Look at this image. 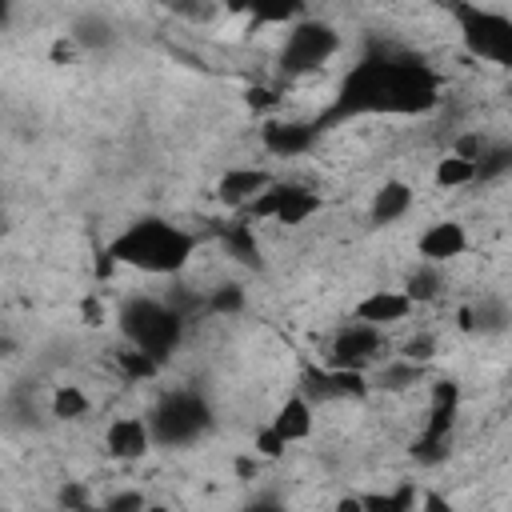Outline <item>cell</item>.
<instances>
[{"instance_id": "obj_1", "label": "cell", "mask_w": 512, "mask_h": 512, "mask_svg": "<svg viewBox=\"0 0 512 512\" xmlns=\"http://www.w3.org/2000/svg\"><path fill=\"white\" fill-rule=\"evenodd\" d=\"M440 104V76L412 60V56H388L372 52L340 80L328 120L348 116H424Z\"/></svg>"}, {"instance_id": "obj_2", "label": "cell", "mask_w": 512, "mask_h": 512, "mask_svg": "<svg viewBox=\"0 0 512 512\" xmlns=\"http://www.w3.org/2000/svg\"><path fill=\"white\" fill-rule=\"evenodd\" d=\"M104 256L112 264H124L148 276H176L196 256V236L164 216H140L112 236Z\"/></svg>"}, {"instance_id": "obj_3", "label": "cell", "mask_w": 512, "mask_h": 512, "mask_svg": "<svg viewBox=\"0 0 512 512\" xmlns=\"http://www.w3.org/2000/svg\"><path fill=\"white\" fill-rule=\"evenodd\" d=\"M120 332L132 348L148 352L156 364L172 360V352L180 348L184 336V316L168 304V300H152V296H132L120 308Z\"/></svg>"}, {"instance_id": "obj_4", "label": "cell", "mask_w": 512, "mask_h": 512, "mask_svg": "<svg viewBox=\"0 0 512 512\" xmlns=\"http://www.w3.org/2000/svg\"><path fill=\"white\" fill-rule=\"evenodd\" d=\"M208 428H212V404L196 388L164 392L156 400V408L148 412V432H152V444H160V448L196 444Z\"/></svg>"}, {"instance_id": "obj_5", "label": "cell", "mask_w": 512, "mask_h": 512, "mask_svg": "<svg viewBox=\"0 0 512 512\" xmlns=\"http://www.w3.org/2000/svg\"><path fill=\"white\" fill-rule=\"evenodd\" d=\"M464 48L484 64H512V20L476 0H444Z\"/></svg>"}, {"instance_id": "obj_6", "label": "cell", "mask_w": 512, "mask_h": 512, "mask_svg": "<svg viewBox=\"0 0 512 512\" xmlns=\"http://www.w3.org/2000/svg\"><path fill=\"white\" fill-rule=\"evenodd\" d=\"M336 52H340V32L328 20L300 16V20L288 24V36H284V48H280V72L288 80L320 72Z\"/></svg>"}, {"instance_id": "obj_7", "label": "cell", "mask_w": 512, "mask_h": 512, "mask_svg": "<svg viewBox=\"0 0 512 512\" xmlns=\"http://www.w3.org/2000/svg\"><path fill=\"white\" fill-rule=\"evenodd\" d=\"M456 412H460V384L456 380H436L432 384V400H428V420H424L420 436L412 440V460L416 464H440V460H448Z\"/></svg>"}, {"instance_id": "obj_8", "label": "cell", "mask_w": 512, "mask_h": 512, "mask_svg": "<svg viewBox=\"0 0 512 512\" xmlns=\"http://www.w3.org/2000/svg\"><path fill=\"white\" fill-rule=\"evenodd\" d=\"M320 192L304 188V184H284V180H272L268 188H260L244 208H248V220H276V224H304L320 212Z\"/></svg>"}, {"instance_id": "obj_9", "label": "cell", "mask_w": 512, "mask_h": 512, "mask_svg": "<svg viewBox=\"0 0 512 512\" xmlns=\"http://www.w3.org/2000/svg\"><path fill=\"white\" fill-rule=\"evenodd\" d=\"M380 356H384V328L364 324V320H348L332 336V348H328L332 368H356V372H368Z\"/></svg>"}, {"instance_id": "obj_10", "label": "cell", "mask_w": 512, "mask_h": 512, "mask_svg": "<svg viewBox=\"0 0 512 512\" xmlns=\"http://www.w3.org/2000/svg\"><path fill=\"white\" fill-rule=\"evenodd\" d=\"M300 396H308L312 404H332V400H364L368 396V372L356 368H316L308 364L300 372Z\"/></svg>"}, {"instance_id": "obj_11", "label": "cell", "mask_w": 512, "mask_h": 512, "mask_svg": "<svg viewBox=\"0 0 512 512\" xmlns=\"http://www.w3.org/2000/svg\"><path fill=\"white\" fill-rule=\"evenodd\" d=\"M104 452L112 460H144L152 452V432H148V420L144 416H116L108 428H104Z\"/></svg>"}, {"instance_id": "obj_12", "label": "cell", "mask_w": 512, "mask_h": 512, "mask_svg": "<svg viewBox=\"0 0 512 512\" xmlns=\"http://www.w3.org/2000/svg\"><path fill=\"white\" fill-rule=\"evenodd\" d=\"M316 136H320V124H308V120H264V128H260L264 152L288 156V160L312 152Z\"/></svg>"}, {"instance_id": "obj_13", "label": "cell", "mask_w": 512, "mask_h": 512, "mask_svg": "<svg viewBox=\"0 0 512 512\" xmlns=\"http://www.w3.org/2000/svg\"><path fill=\"white\" fill-rule=\"evenodd\" d=\"M416 252H420V260H428V264H448V260H456V256L468 252V232H464L460 220H436V224H428V228L420 232Z\"/></svg>"}, {"instance_id": "obj_14", "label": "cell", "mask_w": 512, "mask_h": 512, "mask_svg": "<svg viewBox=\"0 0 512 512\" xmlns=\"http://www.w3.org/2000/svg\"><path fill=\"white\" fill-rule=\"evenodd\" d=\"M412 308H416V304H412L400 288H376V292H368V296L352 308V320H364V324H376V328H392V324L408 320Z\"/></svg>"}, {"instance_id": "obj_15", "label": "cell", "mask_w": 512, "mask_h": 512, "mask_svg": "<svg viewBox=\"0 0 512 512\" xmlns=\"http://www.w3.org/2000/svg\"><path fill=\"white\" fill-rule=\"evenodd\" d=\"M508 320H512V308L500 292H484L476 304L460 308V328L464 332H480V336H500L508 332Z\"/></svg>"}, {"instance_id": "obj_16", "label": "cell", "mask_w": 512, "mask_h": 512, "mask_svg": "<svg viewBox=\"0 0 512 512\" xmlns=\"http://www.w3.org/2000/svg\"><path fill=\"white\" fill-rule=\"evenodd\" d=\"M272 184V172H264V168H256V164H248V168H228L220 180H216V200L224 204V208H244L260 188H268Z\"/></svg>"}, {"instance_id": "obj_17", "label": "cell", "mask_w": 512, "mask_h": 512, "mask_svg": "<svg viewBox=\"0 0 512 512\" xmlns=\"http://www.w3.org/2000/svg\"><path fill=\"white\" fill-rule=\"evenodd\" d=\"M268 424L284 436V444H300V440H308L312 428H316V404L296 392V396H288V400L276 408V416H272Z\"/></svg>"}, {"instance_id": "obj_18", "label": "cell", "mask_w": 512, "mask_h": 512, "mask_svg": "<svg viewBox=\"0 0 512 512\" xmlns=\"http://www.w3.org/2000/svg\"><path fill=\"white\" fill-rule=\"evenodd\" d=\"M412 200H416L412 184H404V180H384V184L372 192V204H368V220H372L376 228H384V224H396V220H404V216H408Z\"/></svg>"}, {"instance_id": "obj_19", "label": "cell", "mask_w": 512, "mask_h": 512, "mask_svg": "<svg viewBox=\"0 0 512 512\" xmlns=\"http://www.w3.org/2000/svg\"><path fill=\"white\" fill-rule=\"evenodd\" d=\"M232 12H248L252 24H292L304 16V0H224Z\"/></svg>"}, {"instance_id": "obj_20", "label": "cell", "mask_w": 512, "mask_h": 512, "mask_svg": "<svg viewBox=\"0 0 512 512\" xmlns=\"http://www.w3.org/2000/svg\"><path fill=\"white\" fill-rule=\"evenodd\" d=\"M68 36H72V44H76L80 52H104V48L116 44V28H112V20H108V16H96V12L76 16L72 28H68Z\"/></svg>"}, {"instance_id": "obj_21", "label": "cell", "mask_w": 512, "mask_h": 512, "mask_svg": "<svg viewBox=\"0 0 512 512\" xmlns=\"http://www.w3.org/2000/svg\"><path fill=\"white\" fill-rule=\"evenodd\" d=\"M220 244L232 260L248 264V268H260V244H256V232H252V220H232L224 224L220 232Z\"/></svg>"}, {"instance_id": "obj_22", "label": "cell", "mask_w": 512, "mask_h": 512, "mask_svg": "<svg viewBox=\"0 0 512 512\" xmlns=\"http://www.w3.org/2000/svg\"><path fill=\"white\" fill-rule=\"evenodd\" d=\"M444 264H428V260H420L408 276H404V296L412 300V304H428V300H436L440 292H444V272H440Z\"/></svg>"}, {"instance_id": "obj_23", "label": "cell", "mask_w": 512, "mask_h": 512, "mask_svg": "<svg viewBox=\"0 0 512 512\" xmlns=\"http://www.w3.org/2000/svg\"><path fill=\"white\" fill-rule=\"evenodd\" d=\"M424 368H428V364L392 356V360H384V364L376 368V388H384V392H408V388H416V384L424 380Z\"/></svg>"}, {"instance_id": "obj_24", "label": "cell", "mask_w": 512, "mask_h": 512, "mask_svg": "<svg viewBox=\"0 0 512 512\" xmlns=\"http://www.w3.org/2000/svg\"><path fill=\"white\" fill-rule=\"evenodd\" d=\"M432 184L436 188H468V184H476V160H464V156H456V152H448L444 160H436V172H432Z\"/></svg>"}, {"instance_id": "obj_25", "label": "cell", "mask_w": 512, "mask_h": 512, "mask_svg": "<svg viewBox=\"0 0 512 512\" xmlns=\"http://www.w3.org/2000/svg\"><path fill=\"white\" fill-rule=\"evenodd\" d=\"M88 408H92V400H88V392L76 388V384H60V388L52 392V400H48V416H56V420H84Z\"/></svg>"}, {"instance_id": "obj_26", "label": "cell", "mask_w": 512, "mask_h": 512, "mask_svg": "<svg viewBox=\"0 0 512 512\" xmlns=\"http://www.w3.org/2000/svg\"><path fill=\"white\" fill-rule=\"evenodd\" d=\"M508 172H512V148L508 144H484V152L476 156V184H492Z\"/></svg>"}, {"instance_id": "obj_27", "label": "cell", "mask_w": 512, "mask_h": 512, "mask_svg": "<svg viewBox=\"0 0 512 512\" xmlns=\"http://www.w3.org/2000/svg\"><path fill=\"white\" fill-rule=\"evenodd\" d=\"M244 304H248V296L240 284H220L204 296V312H212V316H236V312H244Z\"/></svg>"}, {"instance_id": "obj_28", "label": "cell", "mask_w": 512, "mask_h": 512, "mask_svg": "<svg viewBox=\"0 0 512 512\" xmlns=\"http://www.w3.org/2000/svg\"><path fill=\"white\" fill-rule=\"evenodd\" d=\"M116 368H120L128 380H152V376L160 372V364H156L148 352H140V348H124V352H116Z\"/></svg>"}, {"instance_id": "obj_29", "label": "cell", "mask_w": 512, "mask_h": 512, "mask_svg": "<svg viewBox=\"0 0 512 512\" xmlns=\"http://www.w3.org/2000/svg\"><path fill=\"white\" fill-rule=\"evenodd\" d=\"M284 452H288V444H284V436H280L272 424L256 428V436H252V456H256V460H280Z\"/></svg>"}, {"instance_id": "obj_30", "label": "cell", "mask_w": 512, "mask_h": 512, "mask_svg": "<svg viewBox=\"0 0 512 512\" xmlns=\"http://www.w3.org/2000/svg\"><path fill=\"white\" fill-rule=\"evenodd\" d=\"M396 356L416 360V364H428V360H436V340H432L428 332H416V336H408V340L400 344V352H396Z\"/></svg>"}, {"instance_id": "obj_31", "label": "cell", "mask_w": 512, "mask_h": 512, "mask_svg": "<svg viewBox=\"0 0 512 512\" xmlns=\"http://www.w3.org/2000/svg\"><path fill=\"white\" fill-rule=\"evenodd\" d=\"M56 504H60V508H92V496H88L84 484L72 480V484H64V488L56 492Z\"/></svg>"}, {"instance_id": "obj_32", "label": "cell", "mask_w": 512, "mask_h": 512, "mask_svg": "<svg viewBox=\"0 0 512 512\" xmlns=\"http://www.w3.org/2000/svg\"><path fill=\"white\" fill-rule=\"evenodd\" d=\"M144 504H148V500H144L140 492H132V488H124V492H116V496H108V500H104V508H108V512H140Z\"/></svg>"}, {"instance_id": "obj_33", "label": "cell", "mask_w": 512, "mask_h": 512, "mask_svg": "<svg viewBox=\"0 0 512 512\" xmlns=\"http://www.w3.org/2000/svg\"><path fill=\"white\" fill-rule=\"evenodd\" d=\"M80 320H84L88 328H100V324L108 320L104 300H100V296H84V300H80Z\"/></svg>"}, {"instance_id": "obj_34", "label": "cell", "mask_w": 512, "mask_h": 512, "mask_svg": "<svg viewBox=\"0 0 512 512\" xmlns=\"http://www.w3.org/2000/svg\"><path fill=\"white\" fill-rule=\"evenodd\" d=\"M484 144H488V140H484L480 132H464V136L452 144V152H456V156H464V160H476V156L484 152Z\"/></svg>"}, {"instance_id": "obj_35", "label": "cell", "mask_w": 512, "mask_h": 512, "mask_svg": "<svg viewBox=\"0 0 512 512\" xmlns=\"http://www.w3.org/2000/svg\"><path fill=\"white\" fill-rule=\"evenodd\" d=\"M76 52H80V48H76V44H72V36L64 32V36L48 48V60H52V64H68V60H76Z\"/></svg>"}, {"instance_id": "obj_36", "label": "cell", "mask_w": 512, "mask_h": 512, "mask_svg": "<svg viewBox=\"0 0 512 512\" xmlns=\"http://www.w3.org/2000/svg\"><path fill=\"white\" fill-rule=\"evenodd\" d=\"M248 104L252 108H268V104H276V96L268 88H248Z\"/></svg>"}, {"instance_id": "obj_37", "label": "cell", "mask_w": 512, "mask_h": 512, "mask_svg": "<svg viewBox=\"0 0 512 512\" xmlns=\"http://www.w3.org/2000/svg\"><path fill=\"white\" fill-rule=\"evenodd\" d=\"M12 348H16V344H12L8 336H0V356H12Z\"/></svg>"}, {"instance_id": "obj_38", "label": "cell", "mask_w": 512, "mask_h": 512, "mask_svg": "<svg viewBox=\"0 0 512 512\" xmlns=\"http://www.w3.org/2000/svg\"><path fill=\"white\" fill-rule=\"evenodd\" d=\"M8 12H12V0H0V24L8 20Z\"/></svg>"}]
</instances>
